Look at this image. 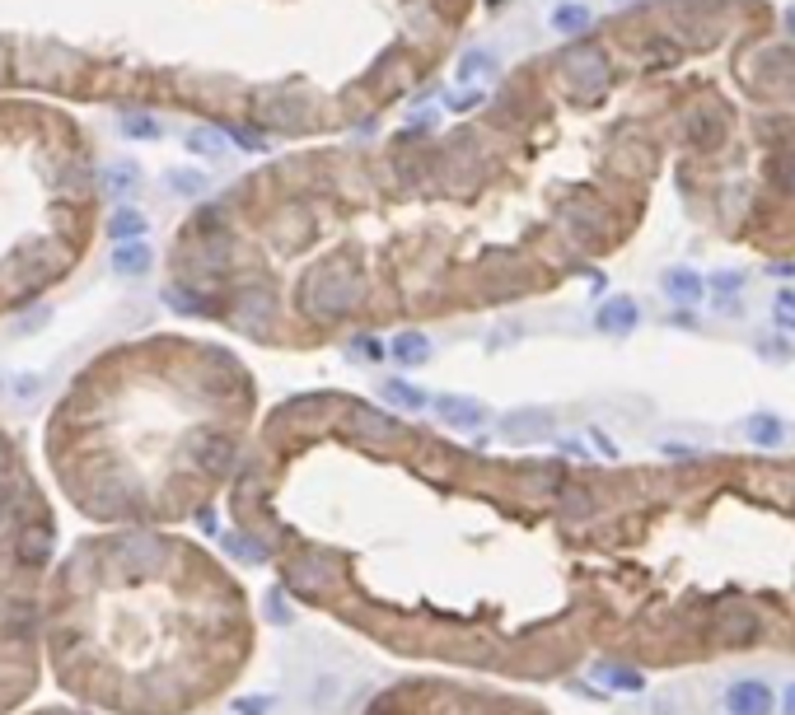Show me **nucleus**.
I'll return each instance as SVG.
<instances>
[{
    "label": "nucleus",
    "instance_id": "obj_1",
    "mask_svg": "<svg viewBox=\"0 0 795 715\" xmlns=\"http://www.w3.org/2000/svg\"><path fill=\"white\" fill-rule=\"evenodd\" d=\"M43 655L61 697L94 715H192L244 664L248 608L197 543L99 529L47 575Z\"/></svg>",
    "mask_w": 795,
    "mask_h": 715
},
{
    "label": "nucleus",
    "instance_id": "obj_2",
    "mask_svg": "<svg viewBox=\"0 0 795 715\" xmlns=\"http://www.w3.org/2000/svg\"><path fill=\"white\" fill-rule=\"evenodd\" d=\"M248 384L230 356L192 342H141L75 374L43 426L61 501L99 529L206 519L244 468Z\"/></svg>",
    "mask_w": 795,
    "mask_h": 715
},
{
    "label": "nucleus",
    "instance_id": "obj_3",
    "mask_svg": "<svg viewBox=\"0 0 795 715\" xmlns=\"http://www.w3.org/2000/svg\"><path fill=\"white\" fill-rule=\"evenodd\" d=\"M57 566V510L24 444L0 430V715H19L43 683V594Z\"/></svg>",
    "mask_w": 795,
    "mask_h": 715
},
{
    "label": "nucleus",
    "instance_id": "obj_4",
    "mask_svg": "<svg viewBox=\"0 0 795 715\" xmlns=\"http://www.w3.org/2000/svg\"><path fill=\"white\" fill-rule=\"evenodd\" d=\"M361 272L342 258H328L309 267L300 281V314L309 323H347L356 309H361Z\"/></svg>",
    "mask_w": 795,
    "mask_h": 715
},
{
    "label": "nucleus",
    "instance_id": "obj_5",
    "mask_svg": "<svg viewBox=\"0 0 795 715\" xmlns=\"http://www.w3.org/2000/svg\"><path fill=\"white\" fill-rule=\"evenodd\" d=\"M347 430L356 435V440H384V444L407 440L403 421H393L389 412H379V407H370V402H356V398H351V407H347Z\"/></svg>",
    "mask_w": 795,
    "mask_h": 715
},
{
    "label": "nucleus",
    "instance_id": "obj_6",
    "mask_svg": "<svg viewBox=\"0 0 795 715\" xmlns=\"http://www.w3.org/2000/svg\"><path fill=\"white\" fill-rule=\"evenodd\" d=\"M725 711L730 715H772L777 711V697L763 678H739V683L725 687Z\"/></svg>",
    "mask_w": 795,
    "mask_h": 715
},
{
    "label": "nucleus",
    "instance_id": "obj_7",
    "mask_svg": "<svg viewBox=\"0 0 795 715\" xmlns=\"http://www.w3.org/2000/svg\"><path fill=\"white\" fill-rule=\"evenodd\" d=\"M716 627H721V636L730 645H749L753 636H758V617H753L749 603L721 599V603H716Z\"/></svg>",
    "mask_w": 795,
    "mask_h": 715
},
{
    "label": "nucleus",
    "instance_id": "obj_8",
    "mask_svg": "<svg viewBox=\"0 0 795 715\" xmlns=\"http://www.w3.org/2000/svg\"><path fill=\"white\" fill-rule=\"evenodd\" d=\"M435 416L445 421V426L454 430H477V426H487V407L477 398H454V393H445V398H431Z\"/></svg>",
    "mask_w": 795,
    "mask_h": 715
},
{
    "label": "nucleus",
    "instance_id": "obj_9",
    "mask_svg": "<svg viewBox=\"0 0 795 715\" xmlns=\"http://www.w3.org/2000/svg\"><path fill=\"white\" fill-rule=\"evenodd\" d=\"M501 430H506L510 440H543V435H552V412H543V407H520V412L501 416Z\"/></svg>",
    "mask_w": 795,
    "mask_h": 715
},
{
    "label": "nucleus",
    "instance_id": "obj_10",
    "mask_svg": "<svg viewBox=\"0 0 795 715\" xmlns=\"http://www.w3.org/2000/svg\"><path fill=\"white\" fill-rule=\"evenodd\" d=\"M660 286H665V295L674 304H683V309H693L697 300H702V290H707V281L693 272V267H665L660 272Z\"/></svg>",
    "mask_w": 795,
    "mask_h": 715
},
{
    "label": "nucleus",
    "instance_id": "obj_11",
    "mask_svg": "<svg viewBox=\"0 0 795 715\" xmlns=\"http://www.w3.org/2000/svg\"><path fill=\"white\" fill-rule=\"evenodd\" d=\"M594 323L604 332H632V328H641V309H636V300H627V295H613V300H604L599 304V314H594Z\"/></svg>",
    "mask_w": 795,
    "mask_h": 715
},
{
    "label": "nucleus",
    "instance_id": "obj_12",
    "mask_svg": "<svg viewBox=\"0 0 795 715\" xmlns=\"http://www.w3.org/2000/svg\"><path fill=\"white\" fill-rule=\"evenodd\" d=\"M566 66H571V75H576V94L580 99H590L594 89H604V57H599V52H590V47H580V52H571V61H566Z\"/></svg>",
    "mask_w": 795,
    "mask_h": 715
},
{
    "label": "nucleus",
    "instance_id": "obj_13",
    "mask_svg": "<svg viewBox=\"0 0 795 715\" xmlns=\"http://www.w3.org/2000/svg\"><path fill=\"white\" fill-rule=\"evenodd\" d=\"M744 430H749V440L758 444V449H777V444L786 440V421L772 412H753L749 421H744Z\"/></svg>",
    "mask_w": 795,
    "mask_h": 715
},
{
    "label": "nucleus",
    "instance_id": "obj_14",
    "mask_svg": "<svg viewBox=\"0 0 795 715\" xmlns=\"http://www.w3.org/2000/svg\"><path fill=\"white\" fill-rule=\"evenodd\" d=\"M590 24H594V15L580 5V0H562V5L552 10V29L562 33V38H580Z\"/></svg>",
    "mask_w": 795,
    "mask_h": 715
},
{
    "label": "nucleus",
    "instance_id": "obj_15",
    "mask_svg": "<svg viewBox=\"0 0 795 715\" xmlns=\"http://www.w3.org/2000/svg\"><path fill=\"white\" fill-rule=\"evenodd\" d=\"M594 678L604 687H618V692H641L646 687V678L636 669H627V664H594Z\"/></svg>",
    "mask_w": 795,
    "mask_h": 715
},
{
    "label": "nucleus",
    "instance_id": "obj_16",
    "mask_svg": "<svg viewBox=\"0 0 795 715\" xmlns=\"http://www.w3.org/2000/svg\"><path fill=\"white\" fill-rule=\"evenodd\" d=\"M492 71H496V57L492 52H482V47H473V52H463L454 80H459V85H473V80H482V75H492Z\"/></svg>",
    "mask_w": 795,
    "mask_h": 715
},
{
    "label": "nucleus",
    "instance_id": "obj_17",
    "mask_svg": "<svg viewBox=\"0 0 795 715\" xmlns=\"http://www.w3.org/2000/svg\"><path fill=\"white\" fill-rule=\"evenodd\" d=\"M393 356L403 360V365H421V360H431V337L426 332H403L393 342Z\"/></svg>",
    "mask_w": 795,
    "mask_h": 715
},
{
    "label": "nucleus",
    "instance_id": "obj_18",
    "mask_svg": "<svg viewBox=\"0 0 795 715\" xmlns=\"http://www.w3.org/2000/svg\"><path fill=\"white\" fill-rule=\"evenodd\" d=\"M739 286H744V276H739V272H716V276H711V290H716V309L735 314V309H739Z\"/></svg>",
    "mask_w": 795,
    "mask_h": 715
},
{
    "label": "nucleus",
    "instance_id": "obj_19",
    "mask_svg": "<svg viewBox=\"0 0 795 715\" xmlns=\"http://www.w3.org/2000/svg\"><path fill=\"white\" fill-rule=\"evenodd\" d=\"M379 393H384L389 402H398V407H412V412H421V407L431 402L417 384H407V379H384V388H379Z\"/></svg>",
    "mask_w": 795,
    "mask_h": 715
},
{
    "label": "nucleus",
    "instance_id": "obj_20",
    "mask_svg": "<svg viewBox=\"0 0 795 715\" xmlns=\"http://www.w3.org/2000/svg\"><path fill=\"white\" fill-rule=\"evenodd\" d=\"M113 267L122 276H141V272H150V248L145 244H122L113 253Z\"/></svg>",
    "mask_w": 795,
    "mask_h": 715
},
{
    "label": "nucleus",
    "instance_id": "obj_21",
    "mask_svg": "<svg viewBox=\"0 0 795 715\" xmlns=\"http://www.w3.org/2000/svg\"><path fill=\"white\" fill-rule=\"evenodd\" d=\"M557 501H562L566 515H594V496L585 487H571V482H562V487H557Z\"/></svg>",
    "mask_w": 795,
    "mask_h": 715
},
{
    "label": "nucleus",
    "instance_id": "obj_22",
    "mask_svg": "<svg viewBox=\"0 0 795 715\" xmlns=\"http://www.w3.org/2000/svg\"><path fill=\"white\" fill-rule=\"evenodd\" d=\"M117 122H122L127 136H141V141H155V136H159V122L150 113H122Z\"/></svg>",
    "mask_w": 795,
    "mask_h": 715
},
{
    "label": "nucleus",
    "instance_id": "obj_23",
    "mask_svg": "<svg viewBox=\"0 0 795 715\" xmlns=\"http://www.w3.org/2000/svg\"><path fill=\"white\" fill-rule=\"evenodd\" d=\"M108 229H113L117 239H131V234H141V229H145V215L141 211H117Z\"/></svg>",
    "mask_w": 795,
    "mask_h": 715
},
{
    "label": "nucleus",
    "instance_id": "obj_24",
    "mask_svg": "<svg viewBox=\"0 0 795 715\" xmlns=\"http://www.w3.org/2000/svg\"><path fill=\"white\" fill-rule=\"evenodd\" d=\"M188 145H192V150H202V155H220V131H192V136H188Z\"/></svg>",
    "mask_w": 795,
    "mask_h": 715
},
{
    "label": "nucleus",
    "instance_id": "obj_25",
    "mask_svg": "<svg viewBox=\"0 0 795 715\" xmlns=\"http://www.w3.org/2000/svg\"><path fill=\"white\" fill-rule=\"evenodd\" d=\"M169 183H174V192H188V197H197V192H206V178H202V173H174Z\"/></svg>",
    "mask_w": 795,
    "mask_h": 715
},
{
    "label": "nucleus",
    "instance_id": "obj_26",
    "mask_svg": "<svg viewBox=\"0 0 795 715\" xmlns=\"http://www.w3.org/2000/svg\"><path fill=\"white\" fill-rule=\"evenodd\" d=\"M777 318L795 328V290H777Z\"/></svg>",
    "mask_w": 795,
    "mask_h": 715
},
{
    "label": "nucleus",
    "instance_id": "obj_27",
    "mask_svg": "<svg viewBox=\"0 0 795 715\" xmlns=\"http://www.w3.org/2000/svg\"><path fill=\"white\" fill-rule=\"evenodd\" d=\"M356 351H361V356H370V360H384V356H389V346L379 342V337H361V342H356Z\"/></svg>",
    "mask_w": 795,
    "mask_h": 715
},
{
    "label": "nucleus",
    "instance_id": "obj_28",
    "mask_svg": "<svg viewBox=\"0 0 795 715\" xmlns=\"http://www.w3.org/2000/svg\"><path fill=\"white\" fill-rule=\"evenodd\" d=\"M19 715H94V711H85V706H33V711Z\"/></svg>",
    "mask_w": 795,
    "mask_h": 715
},
{
    "label": "nucleus",
    "instance_id": "obj_29",
    "mask_svg": "<svg viewBox=\"0 0 795 715\" xmlns=\"http://www.w3.org/2000/svg\"><path fill=\"white\" fill-rule=\"evenodd\" d=\"M239 715H267V701H262V697H244V701H239Z\"/></svg>",
    "mask_w": 795,
    "mask_h": 715
},
{
    "label": "nucleus",
    "instance_id": "obj_30",
    "mask_svg": "<svg viewBox=\"0 0 795 715\" xmlns=\"http://www.w3.org/2000/svg\"><path fill=\"white\" fill-rule=\"evenodd\" d=\"M781 183H786V187H791V192H795V155H786V159H781Z\"/></svg>",
    "mask_w": 795,
    "mask_h": 715
},
{
    "label": "nucleus",
    "instance_id": "obj_31",
    "mask_svg": "<svg viewBox=\"0 0 795 715\" xmlns=\"http://www.w3.org/2000/svg\"><path fill=\"white\" fill-rule=\"evenodd\" d=\"M781 715H795V683H786V692H781Z\"/></svg>",
    "mask_w": 795,
    "mask_h": 715
},
{
    "label": "nucleus",
    "instance_id": "obj_32",
    "mask_svg": "<svg viewBox=\"0 0 795 715\" xmlns=\"http://www.w3.org/2000/svg\"><path fill=\"white\" fill-rule=\"evenodd\" d=\"M786 29L795 33V0H791V5H786Z\"/></svg>",
    "mask_w": 795,
    "mask_h": 715
},
{
    "label": "nucleus",
    "instance_id": "obj_33",
    "mask_svg": "<svg viewBox=\"0 0 795 715\" xmlns=\"http://www.w3.org/2000/svg\"><path fill=\"white\" fill-rule=\"evenodd\" d=\"M487 5H501V0H487Z\"/></svg>",
    "mask_w": 795,
    "mask_h": 715
},
{
    "label": "nucleus",
    "instance_id": "obj_34",
    "mask_svg": "<svg viewBox=\"0 0 795 715\" xmlns=\"http://www.w3.org/2000/svg\"><path fill=\"white\" fill-rule=\"evenodd\" d=\"M655 715H665V706H660V711H655Z\"/></svg>",
    "mask_w": 795,
    "mask_h": 715
}]
</instances>
